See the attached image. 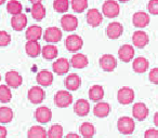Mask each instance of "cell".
<instances>
[{"label": "cell", "mask_w": 158, "mask_h": 138, "mask_svg": "<svg viewBox=\"0 0 158 138\" xmlns=\"http://www.w3.org/2000/svg\"><path fill=\"white\" fill-rule=\"evenodd\" d=\"M123 26L119 22H112L106 27V35L110 39L116 40L123 35Z\"/></svg>", "instance_id": "obj_12"}, {"label": "cell", "mask_w": 158, "mask_h": 138, "mask_svg": "<svg viewBox=\"0 0 158 138\" xmlns=\"http://www.w3.org/2000/svg\"><path fill=\"white\" fill-rule=\"evenodd\" d=\"M41 54L42 57L47 61H53L59 55V50L54 44H47L42 48L41 50Z\"/></svg>", "instance_id": "obj_28"}, {"label": "cell", "mask_w": 158, "mask_h": 138, "mask_svg": "<svg viewBox=\"0 0 158 138\" xmlns=\"http://www.w3.org/2000/svg\"><path fill=\"white\" fill-rule=\"evenodd\" d=\"M70 68V61L68 59L61 57V58H57L56 61H53L52 64V70L53 73H55L59 76H64L66 73H68Z\"/></svg>", "instance_id": "obj_8"}, {"label": "cell", "mask_w": 158, "mask_h": 138, "mask_svg": "<svg viewBox=\"0 0 158 138\" xmlns=\"http://www.w3.org/2000/svg\"><path fill=\"white\" fill-rule=\"evenodd\" d=\"M6 1H7V0H0V6H1V5H3V3H5Z\"/></svg>", "instance_id": "obj_47"}, {"label": "cell", "mask_w": 158, "mask_h": 138, "mask_svg": "<svg viewBox=\"0 0 158 138\" xmlns=\"http://www.w3.org/2000/svg\"><path fill=\"white\" fill-rule=\"evenodd\" d=\"M48 138H63L64 129L63 126L60 124H53L50 128L47 131Z\"/></svg>", "instance_id": "obj_36"}, {"label": "cell", "mask_w": 158, "mask_h": 138, "mask_svg": "<svg viewBox=\"0 0 158 138\" xmlns=\"http://www.w3.org/2000/svg\"><path fill=\"white\" fill-rule=\"evenodd\" d=\"M41 45L38 41H27L25 43V52L29 57H38L41 54Z\"/></svg>", "instance_id": "obj_25"}, {"label": "cell", "mask_w": 158, "mask_h": 138, "mask_svg": "<svg viewBox=\"0 0 158 138\" xmlns=\"http://www.w3.org/2000/svg\"><path fill=\"white\" fill-rule=\"evenodd\" d=\"M154 123H155L156 127H158V111L155 113V116H154Z\"/></svg>", "instance_id": "obj_45"}, {"label": "cell", "mask_w": 158, "mask_h": 138, "mask_svg": "<svg viewBox=\"0 0 158 138\" xmlns=\"http://www.w3.org/2000/svg\"><path fill=\"white\" fill-rule=\"evenodd\" d=\"M11 43V35L5 30H0V46H7Z\"/></svg>", "instance_id": "obj_39"}, {"label": "cell", "mask_w": 158, "mask_h": 138, "mask_svg": "<svg viewBox=\"0 0 158 138\" xmlns=\"http://www.w3.org/2000/svg\"><path fill=\"white\" fill-rule=\"evenodd\" d=\"M149 37L145 31L143 30H136L132 35V43L135 48L143 49L148 44Z\"/></svg>", "instance_id": "obj_13"}, {"label": "cell", "mask_w": 158, "mask_h": 138, "mask_svg": "<svg viewBox=\"0 0 158 138\" xmlns=\"http://www.w3.org/2000/svg\"><path fill=\"white\" fill-rule=\"evenodd\" d=\"M147 10L152 15H158V0H149L147 3Z\"/></svg>", "instance_id": "obj_40"}, {"label": "cell", "mask_w": 158, "mask_h": 138, "mask_svg": "<svg viewBox=\"0 0 158 138\" xmlns=\"http://www.w3.org/2000/svg\"><path fill=\"white\" fill-rule=\"evenodd\" d=\"M62 39V30L59 27H49L44 33V40L48 43H57Z\"/></svg>", "instance_id": "obj_9"}, {"label": "cell", "mask_w": 158, "mask_h": 138, "mask_svg": "<svg viewBox=\"0 0 158 138\" xmlns=\"http://www.w3.org/2000/svg\"><path fill=\"white\" fill-rule=\"evenodd\" d=\"M70 66L76 69H82L86 68L89 64V59L87 55L82 54V53H75L70 58Z\"/></svg>", "instance_id": "obj_21"}, {"label": "cell", "mask_w": 158, "mask_h": 138, "mask_svg": "<svg viewBox=\"0 0 158 138\" xmlns=\"http://www.w3.org/2000/svg\"><path fill=\"white\" fill-rule=\"evenodd\" d=\"M110 112V106L108 103L104 101H99L95 104L93 108V114L98 118H106Z\"/></svg>", "instance_id": "obj_27"}, {"label": "cell", "mask_w": 158, "mask_h": 138, "mask_svg": "<svg viewBox=\"0 0 158 138\" xmlns=\"http://www.w3.org/2000/svg\"><path fill=\"white\" fill-rule=\"evenodd\" d=\"M6 82L9 88L12 89H18L22 85L23 83V77L18 73V71H8L6 73Z\"/></svg>", "instance_id": "obj_16"}, {"label": "cell", "mask_w": 158, "mask_h": 138, "mask_svg": "<svg viewBox=\"0 0 158 138\" xmlns=\"http://www.w3.org/2000/svg\"><path fill=\"white\" fill-rule=\"evenodd\" d=\"M28 1H31V3H39V2H41V0H28Z\"/></svg>", "instance_id": "obj_46"}, {"label": "cell", "mask_w": 158, "mask_h": 138, "mask_svg": "<svg viewBox=\"0 0 158 138\" xmlns=\"http://www.w3.org/2000/svg\"><path fill=\"white\" fill-rule=\"evenodd\" d=\"M88 94H89V98H90L91 101H95V103H99L104 97V89H103V86L97 84V85L91 86Z\"/></svg>", "instance_id": "obj_30"}, {"label": "cell", "mask_w": 158, "mask_h": 138, "mask_svg": "<svg viewBox=\"0 0 158 138\" xmlns=\"http://www.w3.org/2000/svg\"><path fill=\"white\" fill-rule=\"evenodd\" d=\"M149 67V63L145 57H136L133 59L132 63V68L133 71L136 73H144L147 71Z\"/></svg>", "instance_id": "obj_26"}, {"label": "cell", "mask_w": 158, "mask_h": 138, "mask_svg": "<svg viewBox=\"0 0 158 138\" xmlns=\"http://www.w3.org/2000/svg\"><path fill=\"white\" fill-rule=\"evenodd\" d=\"M134 54H135L134 48L132 45H130V44H123L118 50V57L123 63L131 61L134 58Z\"/></svg>", "instance_id": "obj_15"}, {"label": "cell", "mask_w": 158, "mask_h": 138, "mask_svg": "<svg viewBox=\"0 0 158 138\" xmlns=\"http://www.w3.org/2000/svg\"><path fill=\"white\" fill-rule=\"evenodd\" d=\"M69 1L68 0H54L53 9L59 13H65L69 9Z\"/></svg>", "instance_id": "obj_38"}, {"label": "cell", "mask_w": 158, "mask_h": 138, "mask_svg": "<svg viewBox=\"0 0 158 138\" xmlns=\"http://www.w3.org/2000/svg\"><path fill=\"white\" fill-rule=\"evenodd\" d=\"M144 138H158V129L149 128L144 133Z\"/></svg>", "instance_id": "obj_42"}, {"label": "cell", "mask_w": 158, "mask_h": 138, "mask_svg": "<svg viewBox=\"0 0 158 138\" xmlns=\"http://www.w3.org/2000/svg\"><path fill=\"white\" fill-rule=\"evenodd\" d=\"M27 25V16L24 13L12 15L11 18V26L15 31H22L25 29Z\"/></svg>", "instance_id": "obj_22"}, {"label": "cell", "mask_w": 158, "mask_h": 138, "mask_svg": "<svg viewBox=\"0 0 158 138\" xmlns=\"http://www.w3.org/2000/svg\"><path fill=\"white\" fill-rule=\"evenodd\" d=\"M27 138H48V133L40 125H34L27 132Z\"/></svg>", "instance_id": "obj_32"}, {"label": "cell", "mask_w": 158, "mask_h": 138, "mask_svg": "<svg viewBox=\"0 0 158 138\" xmlns=\"http://www.w3.org/2000/svg\"><path fill=\"white\" fill-rule=\"evenodd\" d=\"M64 138H82V137L80 135H78V134H76V133H68Z\"/></svg>", "instance_id": "obj_44"}, {"label": "cell", "mask_w": 158, "mask_h": 138, "mask_svg": "<svg viewBox=\"0 0 158 138\" xmlns=\"http://www.w3.org/2000/svg\"><path fill=\"white\" fill-rule=\"evenodd\" d=\"M148 79L152 83L158 84V68H153V69L149 71Z\"/></svg>", "instance_id": "obj_41"}, {"label": "cell", "mask_w": 158, "mask_h": 138, "mask_svg": "<svg viewBox=\"0 0 158 138\" xmlns=\"http://www.w3.org/2000/svg\"><path fill=\"white\" fill-rule=\"evenodd\" d=\"M134 97H135L134 91L128 86H123V88L119 89L117 92V101L121 105H129V104L133 103Z\"/></svg>", "instance_id": "obj_7"}, {"label": "cell", "mask_w": 158, "mask_h": 138, "mask_svg": "<svg viewBox=\"0 0 158 138\" xmlns=\"http://www.w3.org/2000/svg\"><path fill=\"white\" fill-rule=\"evenodd\" d=\"M27 97L28 101L34 105H38L41 104L46 98V92L41 86H33L28 90L27 93Z\"/></svg>", "instance_id": "obj_6"}, {"label": "cell", "mask_w": 158, "mask_h": 138, "mask_svg": "<svg viewBox=\"0 0 158 138\" xmlns=\"http://www.w3.org/2000/svg\"><path fill=\"white\" fill-rule=\"evenodd\" d=\"M61 27L65 31H74L78 27V18L73 14H64L61 18Z\"/></svg>", "instance_id": "obj_10"}, {"label": "cell", "mask_w": 158, "mask_h": 138, "mask_svg": "<svg viewBox=\"0 0 158 138\" xmlns=\"http://www.w3.org/2000/svg\"><path fill=\"white\" fill-rule=\"evenodd\" d=\"M70 6L74 12L76 13H82L88 8V0H72Z\"/></svg>", "instance_id": "obj_37"}, {"label": "cell", "mask_w": 158, "mask_h": 138, "mask_svg": "<svg viewBox=\"0 0 158 138\" xmlns=\"http://www.w3.org/2000/svg\"><path fill=\"white\" fill-rule=\"evenodd\" d=\"M84 46V40L80 36L78 35H69L67 36L65 40V48L67 49L69 52L77 53L80 51Z\"/></svg>", "instance_id": "obj_5"}, {"label": "cell", "mask_w": 158, "mask_h": 138, "mask_svg": "<svg viewBox=\"0 0 158 138\" xmlns=\"http://www.w3.org/2000/svg\"><path fill=\"white\" fill-rule=\"evenodd\" d=\"M149 21H151L149 14L144 11L135 12L132 16V23L136 28H145L149 24Z\"/></svg>", "instance_id": "obj_11"}, {"label": "cell", "mask_w": 158, "mask_h": 138, "mask_svg": "<svg viewBox=\"0 0 158 138\" xmlns=\"http://www.w3.org/2000/svg\"><path fill=\"white\" fill-rule=\"evenodd\" d=\"M64 84L69 92H74L79 90V88L81 86V78L77 73H69L64 80Z\"/></svg>", "instance_id": "obj_17"}, {"label": "cell", "mask_w": 158, "mask_h": 138, "mask_svg": "<svg viewBox=\"0 0 158 138\" xmlns=\"http://www.w3.org/2000/svg\"><path fill=\"white\" fill-rule=\"evenodd\" d=\"M31 16H33L35 20L42 21L46 18L47 11H46V8L44 7V5H42L41 2H39V3H34L31 9Z\"/></svg>", "instance_id": "obj_31"}, {"label": "cell", "mask_w": 158, "mask_h": 138, "mask_svg": "<svg viewBox=\"0 0 158 138\" xmlns=\"http://www.w3.org/2000/svg\"><path fill=\"white\" fill-rule=\"evenodd\" d=\"M35 119L37 122L42 123V124L48 123L52 119V111L50 110V108L46 106H40L35 111Z\"/></svg>", "instance_id": "obj_19"}, {"label": "cell", "mask_w": 158, "mask_h": 138, "mask_svg": "<svg viewBox=\"0 0 158 138\" xmlns=\"http://www.w3.org/2000/svg\"><path fill=\"white\" fill-rule=\"evenodd\" d=\"M12 99V92L11 89L8 85H0V103L2 104H8L10 103Z\"/></svg>", "instance_id": "obj_35"}, {"label": "cell", "mask_w": 158, "mask_h": 138, "mask_svg": "<svg viewBox=\"0 0 158 138\" xmlns=\"http://www.w3.org/2000/svg\"><path fill=\"white\" fill-rule=\"evenodd\" d=\"M42 28L38 25H31L26 29L25 38L27 41H39L42 38Z\"/></svg>", "instance_id": "obj_23"}, {"label": "cell", "mask_w": 158, "mask_h": 138, "mask_svg": "<svg viewBox=\"0 0 158 138\" xmlns=\"http://www.w3.org/2000/svg\"><path fill=\"white\" fill-rule=\"evenodd\" d=\"M0 81H1V76H0Z\"/></svg>", "instance_id": "obj_49"}, {"label": "cell", "mask_w": 158, "mask_h": 138, "mask_svg": "<svg viewBox=\"0 0 158 138\" xmlns=\"http://www.w3.org/2000/svg\"><path fill=\"white\" fill-rule=\"evenodd\" d=\"M120 13L119 3L115 0H106L102 6V14L107 18H115Z\"/></svg>", "instance_id": "obj_2"}, {"label": "cell", "mask_w": 158, "mask_h": 138, "mask_svg": "<svg viewBox=\"0 0 158 138\" xmlns=\"http://www.w3.org/2000/svg\"><path fill=\"white\" fill-rule=\"evenodd\" d=\"M99 64H100L101 69H103V71L112 73L117 67V59H116V57L112 54H104L100 57Z\"/></svg>", "instance_id": "obj_4"}, {"label": "cell", "mask_w": 158, "mask_h": 138, "mask_svg": "<svg viewBox=\"0 0 158 138\" xmlns=\"http://www.w3.org/2000/svg\"><path fill=\"white\" fill-rule=\"evenodd\" d=\"M118 1H120V2H128L129 0H118Z\"/></svg>", "instance_id": "obj_48"}, {"label": "cell", "mask_w": 158, "mask_h": 138, "mask_svg": "<svg viewBox=\"0 0 158 138\" xmlns=\"http://www.w3.org/2000/svg\"><path fill=\"white\" fill-rule=\"evenodd\" d=\"M79 133L82 138H93L95 135V126L90 122H84L79 127Z\"/></svg>", "instance_id": "obj_29"}, {"label": "cell", "mask_w": 158, "mask_h": 138, "mask_svg": "<svg viewBox=\"0 0 158 138\" xmlns=\"http://www.w3.org/2000/svg\"><path fill=\"white\" fill-rule=\"evenodd\" d=\"M13 110L10 107H7V106L0 107V123H2V124L10 123L13 120Z\"/></svg>", "instance_id": "obj_33"}, {"label": "cell", "mask_w": 158, "mask_h": 138, "mask_svg": "<svg viewBox=\"0 0 158 138\" xmlns=\"http://www.w3.org/2000/svg\"><path fill=\"white\" fill-rule=\"evenodd\" d=\"M36 81L40 86H49L53 82V73L49 70H41L36 76Z\"/></svg>", "instance_id": "obj_24"}, {"label": "cell", "mask_w": 158, "mask_h": 138, "mask_svg": "<svg viewBox=\"0 0 158 138\" xmlns=\"http://www.w3.org/2000/svg\"><path fill=\"white\" fill-rule=\"evenodd\" d=\"M23 6L19 0H10L7 3V11L11 15H16V14L22 13Z\"/></svg>", "instance_id": "obj_34"}, {"label": "cell", "mask_w": 158, "mask_h": 138, "mask_svg": "<svg viewBox=\"0 0 158 138\" xmlns=\"http://www.w3.org/2000/svg\"><path fill=\"white\" fill-rule=\"evenodd\" d=\"M73 95L68 90H61L54 95V104L59 108H67L73 104Z\"/></svg>", "instance_id": "obj_3"}, {"label": "cell", "mask_w": 158, "mask_h": 138, "mask_svg": "<svg viewBox=\"0 0 158 138\" xmlns=\"http://www.w3.org/2000/svg\"><path fill=\"white\" fill-rule=\"evenodd\" d=\"M149 110L144 103H136L132 107V116L133 119L138 121H143L148 116Z\"/></svg>", "instance_id": "obj_14"}, {"label": "cell", "mask_w": 158, "mask_h": 138, "mask_svg": "<svg viewBox=\"0 0 158 138\" xmlns=\"http://www.w3.org/2000/svg\"><path fill=\"white\" fill-rule=\"evenodd\" d=\"M8 135V131L5 126L0 125V138H7Z\"/></svg>", "instance_id": "obj_43"}, {"label": "cell", "mask_w": 158, "mask_h": 138, "mask_svg": "<svg viewBox=\"0 0 158 138\" xmlns=\"http://www.w3.org/2000/svg\"><path fill=\"white\" fill-rule=\"evenodd\" d=\"M117 128L119 133L123 135H131L135 129V122L133 118L130 116H121L117 121Z\"/></svg>", "instance_id": "obj_1"}, {"label": "cell", "mask_w": 158, "mask_h": 138, "mask_svg": "<svg viewBox=\"0 0 158 138\" xmlns=\"http://www.w3.org/2000/svg\"><path fill=\"white\" fill-rule=\"evenodd\" d=\"M86 18H87V23L91 27H98L103 22V14L98 9H90L87 12Z\"/></svg>", "instance_id": "obj_18"}, {"label": "cell", "mask_w": 158, "mask_h": 138, "mask_svg": "<svg viewBox=\"0 0 158 138\" xmlns=\"http://www.w3.org/2000/svg\"><path fill=\"white\" fill-rule=\"evenodd\" d=\"M74 112L78 116H87L90 112V104L88 101L80 98L74 104Z\"/></svg>", "instance_id": "obj_20"}]
</instances>
